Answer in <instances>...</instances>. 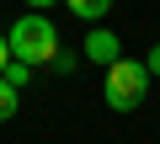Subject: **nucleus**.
I'll return each instance as SVG.
<instances>
[{"label":"nucleus","instance_id":"423d86ee","mask_svg":"<svg viewBox=\"0 0 160 144\" xmlns=\"http://www.w3.org/2000/svg\"><path fill=\"white\" fill-rule=\"evenodd\" d=\"M0 75H6V80H11V86H27V75H32V64H16V59H11V64H6V69H0Z\"/></svg>","mask_w":160,"mask_h":144},{"label":"nucleus","instance_id":"20e7f679","mask_svg":"<svg viewBox=\"0 0 160 144\" xmlns=\"http://www.w3.org/2000/svg\"><path fill=\"white\" fill-rule=\"evenodd\" d=\"M64 6H69V11L80 16V22H91V27H96V22H102V16L112 11V0H64Z\"/></svg>","mask_w":160,"mask_h":144},{"label":"nucleus","instance_id":"1a4fd4ad","mask_svg":"<svg viewBox=\"0 0 160 144\" xmlns=\"http://www.w3.org/2000/svg\"><path fill=\"white\" fill-rule=\"evenodd\" d=\"M27 6H32V11H48V6H53V0H27Z\"/></svg>","mask_w":160,"mask_h":144},{"label":"nucleus","instance_id":"6e6552de","mask_svg":"<svg viewBox=\"0 0 160 144\" xmlns=\"http://www.w3.org/2000/svg\"><path fill=\"white\" fill-rule=\"evenodd\" d=\"M11 64V43H6V32H0V69Z\"/></svg>","mask_w":160,"mask_h":144},{"label":"nucleus","instance_id":"0eeeda50","mask_svg":"<svg viewBox=\"0 0 160 144\" xmlns=\"http://www.w3.org/2000/svg\"><path fill=\"white\" fill-rule=\"evenodd\" d=\"M144 69H149V75H160V43L149 48V59H144Z\"/></svg>","mask_w":160,"mask_h":144},{"label":"nucleus","instance_id":"39448f33","mask_svg":"<svg viewBox=\"0 0 160 144\" xmlns=\"http://www.w3.org/2000/svg\"><path fill=\"white\" fill-rule=\"evenodd\" d=\"M16 107H22V91L0 75V123H11V117H16Z\"/></svg>","mask_w":160,"mask_h":144},{"label":"nucleus","instance_id":"f257e3e1","mask_svg":"<svg viewBox=\"0 0 160 144\" xmlns=\"http://www.w3.org/2000/svg\"><path fill=\"white\" fill-rule=\"evenodd\" d=\"M6 43H11V59L16 64H53V53H59V32H53V22L43 16V11H27V16H16L11 22V32H6Z\"/></svg>","mask_w":160,"mask_h":144},{"label":"nucleus","instance_id":"f03ea898","mask_svg":"<svg viewBox=\"0 0 160 144\" xmlns=\"http://www.w3.org/2000/svg\"><path fill=\"white\" fill-rule=\"evenodd\" d=\"M102 96H107L112 112H133L149 96V69L139 59H112L107 64V80H102Z\"/></svg>","mask_w":160,"mask_h":144},{"label":"nucleus","instance_id":"7ed1b4c3","mask_svg":"<svg viewBox=\"0 0 160 144\" xmlns=\"http://www.w3.org/2000/svg\"><path fill=\"white\" fill-rule=\"evenodd\" d=\"M80 53H86L91 64H102V69H107L112 59H123V37H118V32H107V27H91V32H86V48H80Z\"/></svg>","mask_w":160,"mask_h":144}]
</instances>
